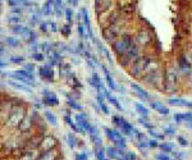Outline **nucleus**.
Instances as JSON below:
<instances>
[{
  "label": "nucleus",
  "instance_id": "nucleus-1",
  "mask_svg": "<svg viewBox=\"0 0 192 160\" xmlns=\"http://www.w3.org/2000/svg\"><path fill=\"white\" fill-rule=\"evenodd\" d=\"M26 117V113H24V109H21V108H14V109L10 112L9 118H8L7 124L8 127H19L21 122L23 120V118Z\"/></svg>",
  "mask_w": 192,
  "mask_h": 160
},
{
  "label": "nucleus",
  "instance_id": "nucleus-2",
  "mask_svg": "<svg viewBox=\"0 0 192 160\" xmlns=\"http://www.w3.org/2000/svg\"><path fill=\"white\" fill-rule=\"evenodd\" d=\"M10 77H13V78H15L18 82H21V83H24V85H32V86H35V78L34 76H32L30 72H26L23 69H19V71H15L14 73L10 74Z\"/></svg>",
  "mask_w": 192,
  "mask_h": 160
},
{
  "label": "nucleus",
  "instance_id": "nucleus-3",
  "mask_svg": "<svg viewBox=\"0 0 192 160\" xmlns=\"http://www.w3.org/2000/svg\"><path fill=\"white\" fill-rule=\"evenodd\" d=\"M76 124L78 126L81 132H89V133H91V134H97V129L87 122L85 115H82V114L76 115Z\"/></svg>",
  "mask_w": 192,
  "mask_h": 160
},
{
  "label": "nucleus",
  "instance_id": "nucleus-4",
  "mask_svg": "<svg viewBox=\"0 0 192 160\" xmlns=\"http://www.w3.org/2000/svg\"><path fill=\"white\" fill-rule=\"evenodd\" d=\"M113 120H114V123H115V124H117L118 127H119V128H120V131H122L124 134H131L132 132H133V133H136V134L138 133V132H137L136 129H134L133 127L127 122V120H126V119H123L122 117H113Z\"/></svg>",
  "mask_w": 192,
  "mask_h": 160
},
{
  "label": "nucleus",
  "instance_id": "nucleus-5",
  "mask_svg": "<svg viewBox=\"0 0 192 160\" xmlns=\"http://www.w3.org/2000/svg\"><path fill=\"white\" fill-rule=\"evenodd\" d=\"M130 45H131L130 37H128V36H124V37H122L120 40L115 41L113 44V48H114V51L117 54H124L126 51L130 49Z\"/></svg>",
  "mask_w": 192,
  "mask_h": 160
},
{
  "label": "nucleus",
  "instance_id": "nucleus-6",
  "mask_svg": "<svg viewBox=\"0 0 192 160\" xmlns=\"http://www.w3.org/2000/svg\"><path fill=\"white\" fill-rule=\"evenodd\" d=\"M105 132H106L109 138L113 142L117 143V146H119V147H124L126 146V140L120 132L115 131V129H110V128H105Z\"/></svg>",
  "mask_w": 192,
  "mask_h": 160
},
{
  "label": "nucleus",
  "instance_id": "nucleus-7",
  "mask_svg": "<svg viewBox=\"0 0 192 160\" xmlns=\"http://www.w3.org/2000/svg\"><path fill=\"white\" fill-rule=\"evenodd\" d=\"M56 145H58V141H56L55 137H54V136H46V137H44V138L41 140L38 149H40L41 151H46V150L55 149Z\"/></svg>",
  "mask_w": 192,
  "mask_h": 160
},
{
  "label": "nucleus",
  "instance_id": "nucleus-8",
  "mask_svg": "<svg viewBox=\"0 0 192 160\" xmlns=\"http://www.w3.org/2000/svg\"><path fill=\"white\" fill-rule=\"evenodd\" d=\"M42 101H44V104L50 105V106H55L59 104V100H58L56 95L54 92H50L49 90L42 91Z\"/></svg>",
  "mask_w": 192,
  "mask_h": 160
},
{
  "label": "nucleus",
  "instance_id": "nucleus-9",
  "mask_svg": "<svg viewBox=\"0 0 192 160\" xmlns=\"http://www.w3.org/2000/svg\"><path fill=\"white\" fill-rule=\"evenodd\" d=\"M59 154L55 149H51V150H46V151H41V154L37 156L36 160H56Z\"/></svg>",
  "mask_w": 192,
  "mask_h": 160
},
{
  "label": "nucleus",
  "instance_id": "nucleus-10",
  "mask_svg": "<svg viewBox=\"0 0 192 160\" xmlns=\"http://www.w3.org/2000/svg\"><path fill=\"white\" fill-rule=\"evenodd\" d=\"M40 76L42 77L44 79H48L49 82L53 81V71H51V68L48 67V65L40 68Z\"/></svg>",
  "mask_w": 192,
  "mask_h": 160
},
{
  "label": "nucleus",
  "instance_id": "nucleus-11",
  "mask_svg": "<svg viewBox=\"0 0 192 160\" xmlns=\"http://www.w3.org/2000/svg\"><path fill=\"white\" fill-rule=\"evenodd\" d=\"M37 153H35V150H27L23 154H21V156L18 160H36L37 159Z\"/></svg>",
  "mask_w": 192,
  "mask_h": 160
},
{
  "label": "nucleus",
  "instance_id": "nucleus-12",
  "mask_svg": "<svg viewBox=\"0 0 192 160\" xmlns=\"http://www.w3.org/2000/svg\"><path fill=\"white\" fill-rule=\"evenodd\" d=\"M8 83H9V86H12L13 89H15V90L26 91V92H31V91H32L28 86H27V85H24V83H17L15 81H9Z\"/></svg>",
  "mask_w": 192,
  "mask_h": 160
},
{
  "label": "nucleus",
  "instance_id": "nucleus-13",
  "mask_svg": "<svg viewBox=\"0 0 192 160\" xmlns=\"http://www.w3.org/2000/svg\"><path fill=\"white\" fill-rule=\"evenodd\" d=\"M90 83H91V85L95 87L96 90H99V91H103V83H101V79H100V77H99L96 73H94V76H92V78L90 79Z\"/></svg>",
  "mask_w": 192,
  "mask_h": 160
},
{
  "label": "nucleus",
  "instance_id": "nucleus-14",
  "mask_svg": "<svg viewBox=\"0 0 192 160\" xmlns=\"http://www.w3.org/2000/svg\"><path fill=\"white\" fill-rule=\"evenodd\" d=\"M110 0H96V9L97 10H106L110 7Z\"/></svg>",
  "mask_w": 192,
  "mask_h": 160
},
{
  "label": "nucleus",
  "instance_id": "nucleus-15",
  "mask_svg": "<svg viewBox=\"0 0 192 160\" xmlns=\"http://www.w3.org/2000/svg\"><path fill=\"white\" fill-rule=\"evenodd\" d=\"M151 108H152V109H155V110H158V112L161 113V114H168V113H169L168 108H165L164 105H161L160 103H156V101L151 103Z\"/></svg>",
  "mask_w": 192,
  "mask_h": 160
},
{
  "label": "nucleus",
  "instance_id": "nucleus-16",
  "mask_svg": "<svg viewBox=\"0 0 192 160\" xmlns=\"http://www.w3.org/2000/svg\"><path fill=\"white\" fill-rule=\"evenodd\" d=\"M103 93H104V95H105V97H106V99H109V101H110V103L113 104V105H114L115 108H117V109L122 110V106L119 105V103H118V101H117V99H115L114 96H111L110 93L108 92V91H106V90H104V89H103Z\"/></svg>",
  "mask_w": 192,
  "mask_h": 160
},
{
  "label": "nucleus",
  "instance_id": "nucleus-17",
  "mask_svg": "<svg viewBox=\"0 0 192 160\" xmlns=\"http://www.w3.org/2000/svg\"><path fill=\"white\" fill-rule=\"evenodd\" d=\"M174 119L177 122H191L192 120V114H177L174 115Z\"/></svg>",
  "mask_w": 192,
  "mask_h": 160
},
{
  "label": "nucleus",
  "instance_id": "nucleus-18",
  "mask_svg": "<svg viewBox=\"0 0 192 160\" xmlns=\"http://www.w3.org/2000/svg\"><path fill=\"white\" fill-rule=\"evenodd\" d=\"M64 119H65V122H67V124L69 126L70 128H72L75 132H77V133H82V132H81V129L78 128V126H77L76 123L73 122V120H72V118H70V117H68V115H67V117H65Z\"/></svg>",
  "mask_w": 192,
  "mask_h": 160
},
{
  "label": "nucleus",
  "instance_id": "nucleus-19",
  "mask_svg": "<svg viewBox=\"0 0 192 160\" xmlns=\"http://www.w3.org/2000/svg\"><path fill=\"white\" fill-rule=\"evenodd\" d=\"M45 117H46V119H48V122L50 123V124L58 126V119H56V117L53 114V113H50V112H48V110H46V112H45Z\"/></svg>",
  "mask_w": 192,
  "mask_h": 160
},
{
  "label": "nucleus",
  "instance_id": "nucleus-20",
  "mask_svg": "<svg viewBox=\"0 0 192 160\" xmlns=\"http://www.w3.org/2000/svg\"><path fill=\"white\" fill-rule=\"evenodd\" d=\"M103 69H104V73H105V77H106V81H108V85H109V87H110L111 90H115V83H114L113 78H111V77H110V74H109L108 69H106L105 67H103Z\"/></svg>",
  "mask_w": 192,
  "mask_h": 160
},
{
  "label": "nucleus",
  "instance_id": "nucleus-21",
  "mask_svg": "<svg viewBox=\"0 0 192 160\" xmlns=\"http://www.w3.org/2000/svg\"><path fill=\"white\" fill-rule=\"evenodd\" d=\"M97 101H99V104H100L101 109L104 110V113H105V114H109V109H108V106L105 105V100H104V96L101 95V93L97 95Z\"/></svg>",
  "mask_w": 192,
  "mask_h": 160
},
{
  "label": "nucleus",
  "instance_id": "nucleus-22",
  "mask_svg": "<svg viewBox=\"0 0 192 160\" xmlns=\"http://www.w3.org/2000/svg\"><path fill=\"white\" fill-rule=\"evenodd\" d=\"M171 105H178V106H187V101L186 100H181V99H171L169 100Z\"/></svg>",
  "mask_w": 192,
  "mask_h": 160
},
{
  "label": "nucleus",
  "instance_id": "nucleus-23",
  "mask_svg": "<svg viewBox=\"0 0 192 160\" xmlns=\"http://www.w3.org/2000/svg\"><path fill=\"white\" fill-rule=\"evenodd\" d=\"M131 86H132V89H134V90H136L137 92H138L141 96H144L145 99H149V93H147L146 91H144V90H142L141 87H140L137 83H131Z\"/></svg>",
  "mask_w": 192,
  "mask_h": 160
},
{
  "label": "nucleus",
  "instance_id": "nucleus-24",
  "mask_svg": "<svg viewBox=\"0 0 192 160\" xmlns=\"http://www.w3.org/2000/svg\"><path fill=\"white\" fill-rule=\"evenodd\" d=\"M136 109H137V112H138L140 114H142L144 117H147V115H149V110H147V108H145L142 104L137 103L136 104Z\"/></svg>",
  "mask_w": 192,
  "mask_h": 160
},
{
  "label": "nucleus",
  "instance_id": "nucleus-25",
  "mask_svg": "<svg viewBox=\"0 0 192 160\" xmlns=\"http://www.w3.org/2000/svg\"><path fill=\"white\" fill-rule=\"evenodd\" d=\"M67 138H68V145H69V147H70V149H75L76 146L78 145V143H77L76 137L73 136L72 133H70V134H68V136H67Z\"/></svg>",
  "mask_w": 192,
  "mask_h": 160
},
{
  "label": "nucleus",
  "instance_id": "nucleus-26",
  "mask_svg": "<svg viewBox=\"0 0 192 160\" xmlns=\"http://www.w3.org/2000/svg\"><path fill=\"white\" fill-rule=\"evenodd\" d=\"M82 13H83V17H85V23H86V26H87V31H89L90 35L92 36V32H91V30H90V19H89V14H87V10L83 9Z\"/></svg>",
  "mask_w": 192,
  "mask_h": 160
},
{
  "label": "nucleus",
  "instance_id": "nucleus-27",
  "mask_svg": "<svg viewBox=\"0 0 192 160\" xmlns=\"http://www.w3.org/2000/svg\"><path fill=\"white\" fill-rule=\"evenodd\" d=\"M106 151H108V155L110 156V158H114V159H117L118 155H119V154H122V153H118V151L115 150V149H113V147L106 149Z\"/></svg>",
  "mask_w": 192,
  "mask_h": 160
},
{
  "label": "nucleus",
  "instance_id": "nucleus-28",
  "mask_svg": "<svg viewBox=\"0 0 192 160\" xmlns=\"http://www.w3.org/2000/svg\"><path fill=\"white\" fill-rule=\"evenodd\" d=\"M96 158L99 160H103L105 158V150H104L103 147H97L96 149Z\"/></svg>",
  "mask_w": 192,
  "mask_h": 160
},
{
  "label": "nucleus",
  "instance_id": "nucleus-29",
  "mask_svg": "<svg viewBox=\"0 0 192 160\" xmlns=\"http://www.w3.org/2000/svg\"><path fill=\"white\" fill-rule=\"evenodd\" d=\"M67 103H68V105H69L70 108H73V109L82 110V106H81V105H78V104H77L75 100H72V99H69V97H68V101H67Z\"/></svg>",
  "mask_w": 192,
  "mask_h": 160
},
{
  "label": "nucleus",
  "instance_id": "nucleus-30",
  "mask_svg": "<svg viewBox=\"0 0 192 160\" xmlns=\"http://www.w3.org/2000/svg\"><path fill=\"white\" fill-rule=\"evenodd\" d=\"M91 140H92V142L95 143L96 147H101V140L97 134H91Z\"/></svg>",
  "mask_w": 192,
  "mask_h": 160
},
{
  "label": "nucleus",
  "instance_id": "nucleus-31",
  "mask_svg": "<svg viewBox=\"0 0 192 160\" xmlns=\"http://www.w3.org/2000/svg\"><path fill=\"white\" fill-rule=\"evenodd\" d=\"M75 160H87V154L86 153H78V154H76Z\"/></svg>",
  "mask_w": 192,
  "mask_h": 160
},
{
  "label": "nucleus",
  "instance_id": "nucleus-32",
  "mask_svg": "<svg viewBox=\"0 0 192 160\" xmlns=\"http://www.w3.org/2000/svg\"><path fill=\"white\" fill-rule=\"evenodd\" d=\"M7 42L9 44V45H12V46H17V45H19V41H18V40H15V38H13V37H9V38H8Z\"/></svg>",
  "mask_w": 192,
  "mask_h": 160
},
{
  "label": "nucleus",
  "instance_id": "nucleus-33",
  "mask_svg": "<svg viewBox=\"0 0 192 160\" xmlns=\"http://www.w3.org/2000/svg\"><path fill=\"white\" fill-rule=\"evenodd\" d=\"M32 58L36 59L37 62H42V60H44V55H41V54H34V55H32Z\"/></svg>",
  "mask_w": 192,
  "mask_h": 160
},
{
  "label": "nucleus",
  "instance_id": "nucleus-34",
  "mask_svg": "<svg viewBox=\"0 0 192 160\" xmlns=\"http://www.w3.org/2000/svg\"><path fill=\"white\" fill-rule=\"evenodd\" d=\"M23 60H24V59H23L22 56H21V58H19V56H18V58H12V62H13V63H22Z\"/></svg>",
  "mask_w": 192,
  "mask_h": 160
},
{
  "label": "nucleus",
  "instance_id": "nucleus-35",
  "mask_svg": "<svg viewBox=\"0 0 192 160\" xmlns=\"http://www.w3.org/2000/svg\"><path fill=\"white\" fill-rule=\"evenodd\" d=\"M78 30H79V36H83L85 31H83V24H82V23L78 24Z\"/></svg>",
  "mask_w": 192,
  "mask_h": 160
},
{
  "label": "nucleus",
  "instance_id": "nucleus-36",
  "mask_svg": "<svg viewBox=\"0 0 192 160\" xmlns=\"http://www.w3.org/2000/svg\"><path fill=\"white\" fill-rule=\"evenodd\" d=\"M158 159H159V160H169L168 156L164 155V154H160V155H158Z\"/></svg>",
  "mask_w": 192,
  "mask_h": 160
},
{
  "label": "nucleus",
  "instance_id": "nucleus-37",
  "mask_svg": "<svg viewBox=\"0 0 192 160\" xmlns=\"http://www.w3.org/2000/svg\"><path fill=\"white\" fill-rule=\"evenodd\" d=\"M181 141V143H182V145H187V141H186V140H183L182 137H179V138H178Z\"/></svg>",
  "mask_w": 192,
  "mask_h": 160
},
{
  "label": "nucleus",
  "instance_id": "nucleus-38",
  "mask_svg": "<svg viewBox=\"0 0 192 160\" xmlns=\"http://www.w3.org/2000/svg\"><path fill=\"white\" fill-rule=\"evenodd\" d=\"M149 145H150V146H154V147H155V146H158V143H156V141L154 140V141H150Z\"/></svg>",
  "mask_w": 192,
  "mask_h": 160
},
{
  "label": "nucleus",
  "instance_id": "nucleus-39",
  "mask_svg": "<svg viewBox=\"0 0 192 160\" xmlns=\"http://www.w3.org/2000/svg\"><path fill=\"white\" fill-rule=\"evenodd\" d=\"M5 65V63H3V62H0V67H4Z\"/></svg>",
  "mask_w": 192,
  "mask_h": 160
},
{
  "label": "nucleus",
  "instance_id": "nucleus-40",
  "mask_svg": "<svg viewBox=\"0 0 192 160\" xmlns=\"http://www.w3.org/2000/svg\"><path fill=\"white\" fill-rule=\"evenodd\" d=\"M187 106H191V108H192V103H188V104H187Z\"/></svg>",
  "mask_w": 192,
  "mask_h": 160
},
{
  "label": "nucleus",
  "instance_id": "nucleus-41",
  "mask_svg": "<svg viewBox=\"0 0 192 160\" xmlns=\"http://www.w3.org/2000/svg\"><path fill=\"white\" fill-rule=\"evenodd\" d=\"M118 160H127V158H124V159H118Z\"/></svg>",
  "mask_w": 192,
  "mask_h": 160
},
{
  "label": "nucleus",
  "instance_id": "nucleus-42",
  "mask_svg": "<svg viewBox=\"0 0 192 160\" xmlns=\"http://www.w3.org/2000/svg\"><path fill=\"white\" fill-rule=\"evenodd\" d=\"M103 160H108V159H105V158H104V159H103Z\"/></svg>",
  "mask_w": 192,
  "mask_h": 160
}]
</instances>
